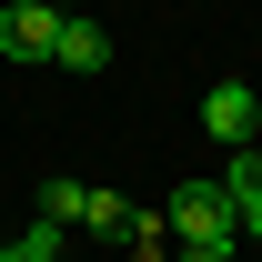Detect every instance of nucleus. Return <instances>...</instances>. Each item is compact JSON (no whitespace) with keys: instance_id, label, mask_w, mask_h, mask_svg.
Returning a JSON list of instances; mask_svg holds the SVG:
<instances>
[{"instance_id":"1a4fd4ad","label":"nucleus","mask_w":262,"mask_h":262,"mask_svg":"<svg viewBox=\"0 0 262 262\" xmlns=\"http://www.w3.org/2000/svg\"><path fill=\"white\" fill-rule=\"evenodd\" d=\"M232 242L242 232H202V242H182V262H232Z\"/></svg>"},{"instance_id":"20e7f679","label":"nucleus","mask_w":262,"mask_h":262,"mask_svg":"<svg viewBox=\"0 0 262 262\" xmlns=\"http://www.w3.org/2000/svg\"><path fill=\"white\" fill-rule=\"evenodd\" d=\"M51 61H61V71H111V31L61 10V51H51Z\"/></svg>"},{"instance_id":"f03ea898","label":"nucleus","mask_w":262,"mask_h":262,"mask_svg":"<svg viewBox=\"0 0 262 262\" xmlns=\"http://www.w3.org/2000/svg\"><path fill=\"white\" fill-rule=\"evenodd\" d=\"M0 51H10V61H51V51H61V10H51V0H10V10H0Z\"/></svg>"},{"instance_id":"9b49d317","label":"nucleus","mask_w":262,"mask_h":262,"mask_svg":"<svg viewBox=\"0 0 262 262\" xmlns=\"http://www.w3.org/2000/svg\"><path fill=\"white\" fill-rule=\"evenodd\" d=\"M0 262H10V232H0Z\"/></svg>"},{"instance_id":"9d476101","label":"nucleus","mask_w":262,"mask_h":262,"mask_svg":"<svg viewBox=\"0 0 262 262\" xmlns=\"http://www.w3.org/2000/svg\"><path fill=\"white\" fill-rule=\"evenodd\" d=\"M242 232H252V242H262V202H242Z\"/></svg>"},{"instance_id":"f8f14e48","label":"nucleus","mask_w":262,"mask_h":262,"mask_svg":"<svg viewBox=\"0 0 262 262\" xmlns=\"http://www.w3.org/2000/svg\"><path fill=\"white\" fill-rule=\"evenodd\" d=\"M252 111H262V91H252Z\"/></svg>"},{"instance_id":"0eeeda50","label":"nucleus","mask_w":262,"mask_h":262,"mask_svg":"<svg viewBox=\"0 0 262 262\" xmlns=\"http://www.w3.org/2000/svg\"><path fill=\"white\" fill-rule=\"evenodd\" d=\"M222 192H232V212H242V202H262V151H252V141L232 151V171H222Z\"/></svg>"},{"instance_id":"7ed1b4c3","label":"nucleus","mask_w":262,"mask_h":262,"mask_svg":"<svg viewBox=\"0 0 262 262\" xmlns=\"http://www.w3.org/2000/svg\"><path fill=\"white\" fill-rule=\"evenodd\" d=\"M202 131H212L222 151H242V141L262 131V111H252V81H212V91H202Z\"/></svg>"},{"instance_id":"f257e3e1","label":"nucleus","mask_w":262,"mask_h":262,"mask_svg":"<svg viewBox=\"0 0 262 262\" xmlns=\"http://www.w3.org/2000/svg\"><path fill=\"white\" fill-rule=\"evenodd\" d=\"M162 232L171 242H202V232H242V212H232L222 182H182V192L162 202Z\"/></svg>"},{"instance_id":"423d86ee","label":"nucleus","mask_w":262,"mask_h":262,"mask_svg":"<svg viewBox=\"0 0 262 262\" xmlns=\"http://www.w3.org/2000/svg\"><path fill=\"white\" fill-rule=\"evenodd\" d=\"M61 242H71V222H40V212H31V232L10 242V262H61Z\"/></svg>"},{"instance_id":"6e6552de","label":"nucleus","mask_w":262,"mask_h":262,"mask_svg":"<svg viewBox=\"0 0 262 262\" xmlns=\"http://www.w3.org/2000/svg\"><path fill=\"white\" fill-rule=\"evenodd\" d=\"M40 222H81V182H40Z\"/></svg>"},{"instance_id":"39448f33","label":"nucleus","mask_w":262,"mask_h":262,"mask_svg":"<svg viewBox=\"0 0 262 262\" xmlns=\"http://www.w3.org/2000/svg\"><path fill=\"white\" fill-rule=\"evenodd\" d=\"M81 232H101V242H131V202H121V192H81Z\"/></svg>"}]
</instances>
